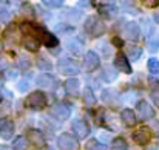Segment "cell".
Returning <instances> with one entry per match:
<instances>
[{
	"mask_svg": "<svg viewBox=\"0 0 159 150\" xmlns=\"http://www.w3.org/2000/svg\"><path fill=\"white\" fill-rule=\"evenodd\" d=\"M25 104H26L30 108L42 110V108L47 105V96H45L42 91H34V93H31V95L26 98Z\"/></svg>",
	"mask_w": 159,
	"mask_h": 150,
	"instance_id": "cell-1",
	"label": "cell"
},
{
	"mask_svg": "<svg viewBox=\"0 0 159 150\" xmlns=\"http://www.w3.org/2000/svg\"><path fill=\"white\" fill-rule=\"evenodd\" d=\"M57 144L62 150H79V143L71 133H62L57 139Z\"/></svg>",
	"mask_w": 159,
	"mask_h": 150,
	"instance_id": "cell-2",
	"label": "cell"
},
{
	"mask_svg": "<svg viewBox=\"0 0 159 150\" xmlns=\"http://www.w3.org/2000/svg\"><path fill=\"white\" fill-rule=\"evenodd\" d=\"M34 33L40 37V40L47 45V47H50V48H53L56 45H59V40H57V37L51 34L50 31H47L45 28H42V26H34Z\"/></svg>",
	"mask_w": 159,
	"mask_h": 150,
	"instance_id": "cell-3",
	"label": "cell"
},
{
	"mask_svg": "<svg viewBox=\"0 0 159 150\" xmlns=\"http://www.w3.org/2000/svg\"><path fill=\"white\" fill-rule=\"evenodd\" d=\"M99 65H101V59L96 54V51H93V50L87 51L85 56H84V68L87 71H94Z\"/></svg>",
	"mask_w": 159,
	"mask_h": 150,
	"instance_id": "cell-4",
	"label": "cell"
},
{
	"mask_svg": "<svg viewBox=\"0 0 159 150\" xmlns=\"http://www.w3.org/2000/svg\"><path fill=\"white\" fill-rule=\"evenodd\" d=\"M71 111H73V105H70L66 102H59V104H56L53 107V115L57 119H60V121L68 119Z\"/></svg>",
	"mask_w": 159,
	"mask_h": 150,
	"instance_id": "cell-5",
	"label": "cell"
},
{
	"mask_svg": "<svg viewBox=\"0 0 159 150\" xmlns=\"http://www.w3.org/2000/svg\"><path fill=\"white\" fill-rule=\"evenodd\" d=\"M57 67H59V71H60L62 74H68V76L77 74V73L80 71L79 67L76 65V62H73L71 59H60L59 63H57Z\"/></svg>",
	"mask_w": 159,
	"mask_h": 150,
	"instance_id": "cell-6",
	"label": "cell"
},
{
	"mask_svg": "<svg viewBox=\"0 0 159 150\" xmlns=\"http://www.w3.org/2000/svg\"><path fill=\"white\" fill-rule=\"evenodd\" d=\"M71 129H73L74 135H76L77 138H80V139H84V138H87V136L90 135V127H88V124H87L85 121H82V119L74 121V122L71 124Z\"/></svg>",
	"mask_w": 159,
	"mask_h": 150,
	"instance_id": "cell-7",
	"label": "cell"
},
{
	"mask_svg": "<svg viewBox=\"0 0 159 150\" xmlns=\"http://www.w3.org/2000/svg\"><path fill=\"white\" fill-rule=\"evenodd\" d=\"M138 113H139L141 119H144V121L152 119L155 116V110L147 101H139L138 102Z\"/></svg>",
	"mask_w": 159,
	"mask_h": 150,
	"instance_id": "cell-8",
	"label": "cell"
},
{
	"mask_svg": "<svg viewBox=\"0 0 159 150\" xmlns=\"http://www.w3.org/2000/svg\"><path fill=\"white\" fill-rule=\"evenodd\" d=\"M14 135V122L11 119H0V136L3 139H9Z\"/></svg>",
	"mask_w": 159,
	"mask_h": 150,
	"instance_id": "cell-9",
	"label": "cell"
},
{
	"mask_svg": "<svg viewBox=\"0 0 159 150\" xmlns=\"http://www.w3.org/2000/svg\"><path fill=\"white\" fill-rule=\"evenodd\" d=\"M150 139H152V133H150L148 129H139L138 132L133 133V141H134L136 144H139V146L148 144Z\"/></svg>",
	"mask_w": 159,
	"mask_h": 150,
	"instance_id": "cell-10",
	"label": "cell"
},
{
	"mask_svg": "<svg viewBox=\"0 0 159 150\" xmlns=\"http://www.w3.org/2000/svg\"><path fill=\"white\" fill-rule=\"evenodd\" d=\"M139 33H141V30H139V25H138L136 22H127V23H125V26H124V34H125L127 39L136 40V39L139 37Z\"/></svg>",
	"mask_w": 159,
	"mask_h": 150,
	"instance_id": "cell-11",
	"label": "cell"
},
{
	"mask_svg": "<svg viewBox=\"0 0 159 150\" xmlns=\"http://www.w3.org/2000/svg\"><path fill=\"white\" fill-rule=\"evenodd\" d=\"M36 84L39 87H43V88H53L54 85H56V77L51 76L50 73H42L40 76H37Z\"/></svg>",
	"mask_w": 159,
	"mask_h": 150,
	"instance_id": "cell-12",
	"label": "cell"
},
{
	"mask_svg": "<svg viewBox=\"0 0 159 150\" xmlns=\"http://www.w3.org/2000/svg\"><path fill=\"white\" fill-rule=\"evenodd\" d=\"M114 67H116L117 70L124 71V73H131V67H130V62H128L127 56H125V54H122V53L116 56V59H114Z\"/></svg>",
	"mask_w": 159,
	"mask_h": 150,
	"instance_id": "cell-13",
	"label": "cell"
},
{
	"mask_svg": "<svg viewBox=\"0 0 159 150\" xmlns=\"http://www.w3.org/2000/svg\"><path fill=\"white\" fill-rule=\"evenodd\" d=\"M65 91L71 96H77L79 91H80V82L79 79L76 77H70L66 82H65Z\"/></svg>",
	"mask_w": 159,
	"mask_h": 150,
	"instance_id": "cell-14",
	"label": "cell"
},
{
	"mask_svg": "<svg viewBox=\"0 0 159 150\" xmlns=\"http://www.w3.org/2000/svg\"><path fill=\"white\" fill-rule=\"evenodd\" d=\"M28 138H30V141L33 143V144H36L37 147H43V146H47L45 143V136H43V133L40 132V130H30L28 132Z\"/></svg>",
	"mask_w": 159,
	"mask_h": 150,
	"instance_id": "cell-15",
	"label": "cell"
},
{
	"mask_svg": "<svg viewBox=\"0 0 159 150\" xmlns=\"http://www.w3.org/2000/svg\"><path fill=\"white\" fill-rule=\"evenodd\" d=\"M120 119H122V122L125 124V125H134L136 124V115H134V111L131 110V108H125V110H122L120 111Z\"/></svg>",
	"mask_w": 159,
	"mask_h": 150,
	"instance_id": "cell-16",
	"label": "cell"
},
{
	"mask_svg": "<svg viewBox=\"0 0 159 150\" xmlns=\"http://www.w3.org/2000/svg\"><path fill=\"white\" fill-rule=\"evenodd\" d=\"M63 19L70 22H79L82 19V11L80 9H66L63 12Z\"/></svg>",
	"mask_w": 159,
	"mask_h": 150,
	"instance_id": "cell-17",
	"label": "cell"
},
{
	"mask_svg": "<svg viewBox=\"0 0 159 150\" xmlns=\"http://www.w3.org/2000/svg\"><path fill=\"white\" fill-rule=\"evenodd\" d=\"M82 98H84L85 105H88V107H93V105H96V95L93 93V90H91L90 87L84 88V95H82Z\"/></svg>",
	"mask_w": 159,
	"mask_h": 150,
	"instance_id": "cell-18",
	"label": "cell"
},
{
	"mask_svg": "<svg viewBox=\"0 0 159 150\" xmlns=\"http://www.w3.org/2000/svg\"><path fill=\"white\" fill-rule=\"evenodd\" d=\"M66 48L71 53H74V54H80L82 50H84V45H82V42L79 39H71V40L66 42Z\"/></svg>",
	"mask_w": 159,
	"mask_h": 150,
	"instance_id": "cell-19",
	"label": "cell"
},
{
	"mask_svg": "<svg viewBox=\"0 0 159 150\" xmlns=\"http://www.w3.org/2000/svg\"><path fill=\"white\" fill-rule=\"evenodd\" d=\"M23 45H25V48L28 51H37L40 44H39V39H34L33 36H28V37H25Z\"/></svg>",
	"mask_w": 159,
	"mask_h": 150,
	"instance_id": "cell-20",
	"label": "cell"
},
{
	"mask_svg": "<svg viewBox=\"0 0 159 150\" xmlns=\"http://www.w3.org/2000/svg\"><path fill=\"white\" fill-rule=\"evenodd\" d=\"M101 8H99V11L105 16V17H111V16H114L116 12H117V8L113 5V3H104V5H99Z\"/></svg>",
	"mask_w": 159,
	"mask_h": 150,
	"instance_id": "cell-21",
	"label": "cell"
},
{
	"mask_svg": "<svg viewBox=\"0 0 159 150\" xmlns=\"http://www.w3.org/2000/svg\"><path fill=\"white\" fill-rule=\"evenodd\" d=\"M91 33H93V36H96V37L102 36V34L105 33V25H104V23H102L101 20L94 19V22H93V30H91Z\"/></svg>",
	"mask_w": 159,
	"mask_h": 150,
	"instance_id": "cell-22",
	"label": "cell"
},
{
	"mask_svg": "<svg viewBox=\"0 0 159 150\" xmlns=\"http://www.w3.org/2000/svg\"><path fill=\"white\" fill-rule=\"evenodd\" d=\"M102 101L105 104H116V101H117L116 91H113V90H104L102 91Z\"/></svg>",
	"mask_w": 159,
	"mask_h": 150,
	"instance_id": "cell-23",
	"label": "cell"
},
{
	"mask_svg": "<svg viewBox=\"0 0 159 150\" xmlns=\"http://www.w3.org/2000/svg\"><path fill=\"white\" fill-rule=\"evenodd\" d=\"M111 150H128V144L124 138H116L111 143Z\"/></svg>",
	"mask_w": 159,
	"mask_h": 150,
	"instance_id": "cell-24",
	"label": "cell"
},
{
	"mask_svg": "<svg viewBox=\"0 0 159 150\" xmlns=\"http://www.w3.org/2000/svg\"><path fill=\"white\" fill-rule=\"evenodd\" d=\"M102 77L105 79L107 82H113L117 77V71L113 70V68H110V67H107V68L102 70Z\"/></svg>",
	"mask_w": 159,
	"mask_h": 150,
	"instance_id": "cell-25",
	"label": "cell"
},
{
	"mask_svg": "<svg viewBox=\"0 0 159 150\" xmlns=\"http://www.w3.org/2000/svg\"><path fill=\"white\" fill-rule=\"evenodd\" d=\"M26 147H28V143H26L25 136H17L14 139V144H12L14 150H26Z\"/></svg>",
	"mask_w": 159,
	"mask_h": 150,
	"instance_id": "cell-26",
	"label": "cell"
},
{
	"mask_svg": "<svg viewBox=\"0 0 159 150\" xmlns=\"http://www.w3.org/2000/svg\"><path fill=\"white\" fill-rule=\"evenodd\" d=\"M37 67H39V70H43V71H50L51 68H53V63L47 59V57H39L37 59Z\"/></svg>",
	"mask_w": 159,
	"mask_h": 150,
	"instance_id": "cell-27",
	"label": "cell"
},
{
	"mask_svg": "<svg viewBox=\"0 0 159 150\" xmlns=\"http://www.w3.org/2000/svg\"><path fill=\"white\" fill-rule=\"evenodd\" d=\"M85 149L87 150H107V147L102 143H99L98 139H90V141L87 143Z\"/></svg>",
	"mask_w": 159,
	"mask_h": 150,
	"instance_id": "cell-28",
	"label": "cell"
},
{
	"mask_svg": "<svg viewBox=\"0 0 159 150\" xmlns=\"http://www.w3.org/2000/svg\"><path fill=\"white\" fill-rule=\"evenodd\" d=\"M147 67H148V70H150L152 73H159V60L158 59H155V57L148 59Z\"/></svg>",
	"mask_w": 159,
	"mask_h": 150,
	"instance_id": "cell-29",
	"label": "cell"
},
{
	"mask_svg": "<svg viewBox=\"0 0 159 150\" xmlns=\"http://www.w3.org/2000/svg\"><path fill=\"white\" fill-rule=\"evenodd\" d=\"M148 50L152 51V53H155V51L159 50V36H155L153 39H150V42H148Z\"/></svg>",
	"mask_w": 159,
	"mask_h": 150,
	"instance_id": "cell-30",
	"label": "cell"
},
{
	"mask_svg": "<svg viewBox=\"0 0 159 150\" xmlns=\"http://www.w3.org/2000/svg\"><path fill=\"white\" fill-rule=\"evenodd\" d=\"M43 5L48 6V8H60L63 5V2H60V0H45Z\"/></svg>",
	"mask_w": 159,
	"mask_h": 150,
	"instance_id": "cell-31",
	"label": "cell"
},
{
	"mask_svg": "<svg viewBox=\"0 0 159 150\" xmlns=\"http://www.w3.org/2000/svg\"><path fill=\"white\" fill-rule=\"evenodd\" d=\"M11 19V12L6 8H0V20L2 22H8Z\"/></svg>",
	"mask_w": 159,
	"mask_h": 150,
	"instance_id": "cell-32",
	"label": "cell"
},
{
	"mask_svg": "<svg viewBox=\"0 0 159 150\" xmlns=\"http://www.w3.org/2000/svg\"><path fill=\"white\" fill-rule=\"evenodd\" d=\"M144 30H145V36H150L152 33H155V30H153V25L150 23V20H144Z\"/></svg>",
	"mask_w": 159,
	"mask_h": 150,
	"instance_id": "cell-33",
	"label": "cell"
},
{
	"mask_svg": "<svg viewBox=\"0 0 159 150\" xmlns=\"http://www.w3.org/2000/svg\"><path fill=\"white\" fill-rule=\"evenodd\" d=\"M30 65H31V62H30L26 57H20V59H19V67H20L22 70H28Z\"/></svg>",
	"mask_w": 159,
	"mask_h": 150,
	"instance_id": "cell-34",
	"label": "cell"
},
{
	"mask_svg": "<svg viewBox=\"0 0 159 150\" xmlns=\"http://www.w3.org/2000/svg\"><path fill=\"white\" fill-rule=\"evenodd\" d=\"M141 54H142V51L139 50V48H130V56H131L133 60H138L141 57Z\"/></svg>",
	"mask_w": 159,
	"mask_h": 150,
	"instance_id": "cell-35",
	"label": "cell"
},
{
	"mask_svg": "<svg viewBox=\"0 0 159 150\" xmlns=\"http://www.w3.org/2000/svg\"><path fill=\"white\" fill-rule=\"evenodd\" d=\"M17 88H19L20 91H26V90L30 88V82H28L26 79H23V81H20V82L17 84Z\"/></svg>",
	"mask_w": 159,
	"mask_h": 150,
	"instance_id": "cell-36",
	"label": "cell"
},
{
	"mask_svg": "<svg viewBox=\"0 0 159 150\" xmlns=\"http://www.w3.org/2000/svg\"><path fill=\"white\" fill-rule=\"evenodd\" d=\"M22 14H25V16H30V17H31V16L34 14V9H33L30 5H25V6L22 8Z\"/></svg>",
	"mask_w": 159,
	"mask_h": 150,
	"instance_id": "cell-37",
	"label": "cell"
},
{
	"mask_svg": "<svg viewBox=\"0 0 159 150\" xmlns=\"http://www.w3.org/2000/svg\"><path fill=\"white\" fill-rule=\"evenodd\" d=\"M56 31H65V33H73V28L71 26H65V25H56Z\"/></svg>",
	"mask_w": 159,
	"mask_h": 150,
	"instance_id": "cell-38",
	"label": "cell"
},
{
	"mask_svg": "<svg viewBox=\"0 0 159 150\" xmlns=\"http://www.w3.org/2000/svg\"><path fill=\"white\" fill-rule=\"evenodd\" d=\"M124 5H125V6H128L125 11H128V12H131V14H138V12H139V9H136V8H134L131 3H128V2H124Z\"/></svg>",
	"mask_w": 159,
	"mask_h": 150,
	"instance_id": "cell-39",
	"label": "cell"
},
{
	"mask_svg": "<svg viewBox=\"0 0 159 150\" xmlns=\"http://www.w3.org/2000/svg\"><path fill=\"white\" fill-rule=\"evenodd\" d=\"M111 44H114V47H122V45H124V42H122V39H119V37H113V40H111Z\"/></svg>",
	"mask_w": 159,
	"mask_h": 150,
	"instance_id": "cell-40",
	"label": "cell"
},
{
	"mask_svg": "<svg viewBox=\"0 0 159 150\" xmlns=\"http://www.w3.org/2000/svg\"><path fill=\"white\" fill-rule=\"evenodd\" d=\"M6 77H8V79H16V77H17V71H16V70H12V71L8 70V71H6Z\"/></svg>",
	"mask_w": 159,
	"mask_h": 150,
	"instance_id": "cell-41",
	"label": "cell"
},
{
	"mask_svg": "<svg viewBox=\"0 0 159 150\" xmlns=\"http://www.w3.org/2000/svg\"><path fill=\"white\" fill-rule=\"evenodd\" d=\"M136 96H138V95L133 91V93H127V95L124 96V99H125V101H134V99H136Z\"/></svg>",
	"mask_w": 159,
	"mask_h": 150,
	"instance_id": "cell-42",
	"label": "cell"
},
{
	"mask_svg": "<svg viewBox=\"0 0 159 150\" xmlns=\"http://www.w3.org/2000/svg\"><path fill=\"white\" fill-rule=\"evenodd\" d=\"M152 129L155 130V133L159 136V121H153L152 122Z\"/></svg>",
	"mask_w": 159,
	"mask_h": 150,
	"instance_id": "cell-43",
	"label": "cell"
},
{
	"mask_svg": "<svg viewBox=\"0 0 159 150\" xmlns=\"http://www.w3.org/2000/svg\"><path fill=\"white\" fill-rule=\"evenodd\" d=\"M152 99H153V102L156 104L159 107V91H153V95H152Z\"/></svg>",
	"mask_w": 159,
	"mask_h": 150,
	"instance_id": "cell-44",
	"label": "cell"
},
{
	"mask_svg": "<svg viewBox=\"0 0 159 150\" xmlns=\"http://www.w3.org/2000/svg\"><path fill=\"white\" fill-rule=\"evenodd\" d=\"M150 82H152V85H153V87H156V85L159 87V81H158V79H155V77H150Z\"/></svg>",
	"mask_w": 159,
	"mask_h": 150,
	"instance_id": "cell-45",
	"label": "cell"
},
{
	"mask_svg": "<svg viewBox=\"0 0 159 150\" xmlns=\"http://www.w3.org/2000/svg\"><path fill=\"white\" fill-rule=\"evenodd\" d=\"M145 5H147V6H156L158 2H145Z\"/></svg>",
	"mask_w": 159,
	"mask_h": 150,
	"instance_id": "cell-46",
	"label": "cell"
},
{
	"mask_svg": "<svg viewBox=\"0 0 159 150\" xmlns=\"http://www.w3.org/2000/svg\"><path fill=\"white\" fill-rule=\"evenodd\" d=\"M102 48H104V51H105V54H111V50H110V48H107L105 45H104Z\"/></svg>",
	"mask_w": 159,
	"mask_h": 150,
	"instance_id": "cell-47",
	"label": "cell"
},
{
	"mask_svg": "<svg viewBox=\"0 0 159 150\" xmlns=\"http://www.w3.org/2000/svg\"><path fill=\"white\" fill-rule=\"evenodd\" d=\"M155 22H156V23H159V11L155 14Z\"/></svg>",
	"mask_w": 159,
	"mask_h": 150,
	"instance_id": "cell-48",
	"label": "cell"
},
{
	"mask_svg": "<svg viewBox=\"0 0 159 150\" xmlns=\"http://www.w3.org/2000/svg\"><path fill=\"white\" fill-rule=\"evenodd\" d=\"M0 150H11L8 146H0Z\"/></svg>",
	"mask_w": 159,
	"mask_h": 150,
	"instance_id": "cell-49",
	"label": "cell"
},
{
	"mask_svg": "<svg viewBox=\"0 0 159 150\" xmlns=\"http://www.w3.org/2000/svg\"><path fill=\"white\" fill-rule=\"evenodd\" d=\"M145 150H158V147H156V146H153V147H148V149H145Z\"/></svg>",
	"mask_w": 159,
	"mask_h": 150,
	"instance_id": "cell-50",
	"label": "cell"
},
{
	"mask_svg": "<svg viewBox=\"0 0 159 150\" xmlns=\"http://www.w3.org/2000/svg\"><path fill=\"white\" fill-rule=\"evenodd\" d=\"M3 50V45H2V44H0V51Z\"/></svg>",
	"mask_w": 159,
	"mask_h": 150,
	"instance_id": "cell-51",
	"label": "cell"
},
{
	"mask_svg": "<svg viewBox=\"0 0 159 150\" xmlns=\"http://www.w3.org/2000/svg\"><path fill=\"white\" fill-rule=\"evenodd\" d=\"M0 99H2V98H0Z\"/></svg>",
	"mask_w": 159,
	"mask_h": 150,
	"instance_id": "cell-52",
	"label": "cell"
}]
</instances>
